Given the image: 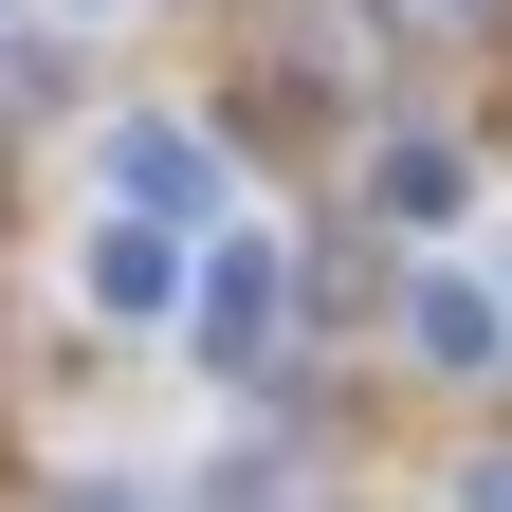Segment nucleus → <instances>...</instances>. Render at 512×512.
Instances as JSON below:
<instances>
[{
	"mask_svg": "<svg viewBox=\"0 0 512 512\" xmlns=\"http://www.w3.org/2000/svg\"><path fill=\"white\" fill-rule=\"evenodd\" d=\"M92 183H110V220H220V147H202V128H183V110H110L92 128Z\"/></svg>",
	"mask_w": 512,
	"mask_h": 512,
	"instance_id": "nucleus-1",
	"label": "nucleus"
},
{
	"mask_svg": "<svg viewBox=\"0 0 512 512\" xmlns=\"http://www.w3.org/2000/svg\"><path fill=\"white\" fill-rule=\"evenodd\" d=\"M275 311H293V256L256 238V220H220V238H202V275H183V348L256 366V348H275Z\"/></svg>",
	"mask_w": 512,
	"mask_h": 512,
	"instance_id": "nucleus-2",
	"label": "nucleus"
},
{
	"mask_svg": "<svg viewBox=\"0 0 512 512\" xmlns=\"http://www.w3.org/2000/svg\"><path fill=\"white\" fill-rule=\"evenodd\" d=\"M92 311H183V275H202V256H165V220H92Z\"/></svg>",
	"mask_w": 512,
	"mask_h": 512,
	"instance_id": "nucleus-3",
	"label": "nucleus"
},
{
	"mask_svg": "<svg viewBox=\"0 0 512 512\" xmlns=\"http://www.w3.org/2000/svg\"><path fill=\"white\" fill-rule=\"evenodd\" d=\"M403 348H421V366H494V348H512L494 275H421V293H403Z\"/></svg>",
	"mask_w": 512,
	"mask_h": 512,
	"instance_id": "nucleus-4",
	"label": "nucleus"
},
{
	"mask_svg": "<svg viewBox=\"0 0 512 512\" xmlns=\"http://www.w3.org/2000/svg\"><path fill=\"white\" fill-rule=\"evenodd\" d=\"M458 202H476L458 147H384V220H458Z\"/></svg>",
	"mask_w": 512,
	"mask_h": 512,
	"instance_id": "nucleus-5",
	"label": "nucleus"
},
{
	"mask_svg": "<svg viewBox=\"0 0 512 512\" xmlns=\"http://www.w3.org/2000/svg\"><path fill=\"white\" fill-rule=\"evenodd\" d=\"M458 512H512V458H476V476H458Z\"/></svg>",
	"mask_w": 512,
	"mask_h": 512,
	"instance_id": "nucleus-6",
	"label": "nucleus"
},
{
	"mask_svg": "<svg viewBox=\"0 0 512 512\" xmlns=\"http://www.w3.org/2000/svg\"><path fill=\"white\" fill-rule=\"evenodd\" d=\"M74 19H110V0H74Z\"/></svg>",
	"mask_w": 512,
	"mask_h": 512,
	"instance_id": "nucleus-7",
	"label": "nucleus"
}]
</instances>
